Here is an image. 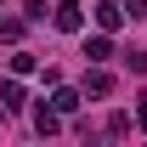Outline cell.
<instances>
[{"label":"cell","mask_w":147,"mask_h":147,"mask_svg":"<svg viewBox=\"0 0 147 147\" xmlns=\"http://www.w3.org/2000/svg\"><path fill=\"white\" fill-rule=\"evenodd\" d=\"M51 28L79 34V28H85V6H79V0H57V6H51Z\"/></svg>","instance_id":"1"},{"label":"cell","mask_w":147,"mask_h":147,"mask_svg":"<svg viewBox=\"0 0 147 147\" xmlns=\"http://www.w3.org/2000/svg\"><path fill=\"white\" fill-rule=\"evenodd\" d=\"M125 0H96V28H102V34H119V28H125Z\"/></svg>","instance_id":"2"},{"label":"cell","mask_w":147,"mask_h":147,"mask_svg":"<svg viewBox=\"0 0 147 147\" xmlns=\"http://www.w3.org/2000/svg\"><path fill=\"white\" fill-rule=\"evenodd\" d=\"M23 102H28V91H23V74H11V79L0 85V108H6V113H17Z\"/></svg>","instance_id":"3"},{"label":"cell","mask_w":147,"mask_h":147,"mask_svg":"<svg viewBox=\"0 0 147 147\" xmlns=\"http://www.w3.org/2000/svg\"><path fill=\"white\" fill-rule=\"evenodd\" d=\"M108 57H113V34H102V28L85 34V62H108Z\"/></svg>","instance_id":"4"},{"label":"cell","mask_w":147,"mask_h":147,"mask_svg":"<svg viewBox=\"0 0 147 147\" xmlns=\"http://www.w3.org/2000/svg\"><path fill=\"white\" fill-rule=\"evenodd\" d=\"M85 91H91V96H113V74L102 68V62H91V74H85Z\"/></svg>","instance_id":"5"},{"label":"cell","mask_w":147,"mask_h":147,"mask_svg":"<svg viewBox=\"0 0 147 147\" xmlns=\"http://www.w3.org/2000/svg\"><path fill=\"white\" fill-rule=\"evenodd\" d=\"M51 108H57V113H79V91L57 79V85H51Z\"/></svg>","instance_id":"6"},{"label":"cell","mask_w":147,"mask_h":147,"mask_svg":"<svg viewBox=\"0 0 147 147\" xmlns=\"http://www.w3.org/2000/svg\"><path fill=\"white\" fill-rule=\"evenodd\" d=\"M34 130L40 136H57V130H62V113L57 108H34Z\"/></svg>","instance_id":"7"},{"label":"cell","mask_w":147,"mask_h":147,"mask_svg":"<svg viewBox=\"0 0 147 147\" xmlns=\"http://www.w3.org/2000/svg\"><path fill=\"white\" fill-rule=\"evenodd\" d=\"M23 23H28V17H0V45H17V40H23Z\"/></svg>","instance_id":"8"},{"label":"cell","mask_w":147,"mask_h":147,"mask_svg":"<svg viewBox=\"0 0 147 147\" xmlns=\"http://www.w3.org/2000/svg\"><path fill=\"white\" fill-rule=\"evenodd\" d=\"M11 74H40V57L34 51H11Z\"/></svg>","instance_id":"9"},{"label":"cell","mask_w":147,"mask_h":147,"mask_svg":"<svg viewBox=\"0 0 147 147\" xmlns=\"http://www.w3.org/2000/svg\"><path fill=\"white\" fill-rule=\"evenodd\" d=\"M23 17H28V23H45L51 6H45V0H23Z\"/></svg>","instance_id":"10"},{"label":"cell","mask_w":147,"mask_h":147,"mask_svg":"<svg viewBox=\"0 0 147 147\" xmlns=\"http://www.w3.org/2000/svg\"><path fill=\"white\" fill-rule=\"evenodd\" d=\"M130 130H136L130 113H113V119H108V136H130Z\"/></svg>","instance_id":"11"},{"label":"cell","mask_w":147,"mask_h":147,"mask_svg":"<svg viewBox=\"0 0 147 147\" xmlns=\"http://www.w3.org/2000/svg\"><path fill=\"white\" fill-rule=\"evenodd\" d=\"M125 68H130V74H142V79H147V51H125Z\"/></svg>","instance_id":"12"},{"label":"cell","mask_w":147,"mask_h":147,"mask_svg":"<svg viewBox=\"0 0 147 147\" xmlns=\"http://www.w3.org/2000/svg\"><path fill=\"white\" fill-rule=\"evenodd\" d=\"M125 17H136V23H142V17H147V0H125Z\"/></svg>","instance_id":"13"},{"label":"cell","mask_w":147,"mask_h":147,"mask_svg":"<svg viewBox=\"0 0 147 147\" xmlns=\"http://www.w3.org/2000/svg\"><path fill=\"white\" fill-rule=\"evenodd\" d=\"M136 130H147V96H142V108H136Z\"/></svg>","instance_id":"14"},{"label":"cell","mask_w":147,"mask_h":147,"mask_svg":"<svg viewBox=\"0 0 147 147\" xmlns=\"http://www.w3.org/2000/svg\"><path fill=\"white\" fill-rule=\"evenodd\" d=\"M0 113H6V108H0Z\"/></svg>","instance_id":"15"}]
</instances>
